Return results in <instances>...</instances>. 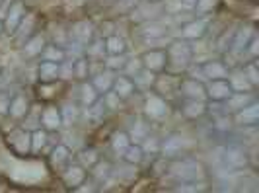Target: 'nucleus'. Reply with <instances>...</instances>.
Instances as JSON below:
<instances>
[{"instance_id": "f257e3e1", "label": "nucleus", "mask_w": 259, "mask_h": 193, "mask_svg": "<svg viewBox=\"0 0 259 193\" xmlns=\"http://www.w3.org/2000/svg\"><path fill=\"white\" fill-rule=\"evenodd\" d=\"M168 174L174 176L178 183H201L207 180V168L201 160L193 158L191 155L169 160Z\"/></svg>"}, {"instance_id": "f03ea898", "label": "nucleus", "mask_w": 259, "mask_h": 193, "mask_svg": "<svg viewBox=\"0 0 259 193\" xmlns=\"http://www.w3.org/2000/svg\"><path fill=\"white\" fill-rule=\"evenodd\" d=\"M166 57H168L166 70L182 76V74H185V70L189 68V64L195 61L193 43L183 37L171 39L166 45Z\"/></svg>"}, {"instance_id": "7ed1b4c3", "label": "nucleus", "mask_w": 259, "mask_h": 193, "mask_svg": "<svg viewBox=\"0 0 259 193\" xmlns=\"http://www.w3.org/2000/svg\"><path fill=\"white\" fill-rule=\"evenodd\" d=\"M171 115V102L158 96L156 92H144L143 98V117L148 123H164Z\"/></svg>"}, {"instance_id": "20e7f679", "label": "nucleus", "mask_w": 259, "mask_h": 193, "mask_svg": "<svg viewBox=\"0 0 259 193\" xmlns=\"http://www.w3.org/2000/svg\"><path fill=\"white\" fill-rule=\"evenodd\" d=\"M222 166L228 172H242L249 166V156L244 144L238 141H230L222 144V155H221Z\"/></svg>"}, {"instance_id": "39448f33", "label": "nucleus", "mask_w": 259, "mask_h": 193, "mask_svg": "<svg viewBox=\"0 0 259 193\" xmlns=\"http://www.w3.org/2000/svg\"><path fill=\"white\" fill-rule=\"evenodd\" d=\"M195 148V142L185 137L182 133H171L166 139H162L160 142V155L168 160H174V158H182V156L191 155Z\"/></svg>"}, {"instance_id": "423d86ee", "label": "nucleus", "mask_w": 259, "mask_h": 193, "mask_svg": "<svg viewBox=\"0 0 259 193\" xmlns=\"http://www.w3.org/2000/svg\"><path fill=\"white\" fill-rule=\"evenodd\" d=\"M180 74H174V72H168V70H164V72H158L154 76V84H152V92H156L158 96H162V98H166L168 102L171 100H180V96H178V88H180Z\"/></svg>"}, {"instance_id": "0eeeda50", "label": "nucleus", "mask_w": 259, "mask_h": 193, "mask_svg": "<svg viewBox=\"0 0 259 193\" xmlns=\"http://www.w3.org/2000/svg\"><path fill=\"white\" fill-rule=\"evenodd\" d=\"M6 144L10 152L16 156H27L31 155V131L24 127H12L10 133L6 135Z\"/></svg>"}, {"instance_id": "6e6552de", "label": "nucleus", "mask_w": 259, "mask_h": 193, "mask_svg": "<svg viewBox=\"0 0 259 193\" xmlns=\"http://www.w3.org/2000/svg\"><path fill=\"white\" fill-rule=\"evenodd\" d=\"M26 14H27L26 0H10V4L6 6L4 18H2L4 33H6V35H12L14 31L18 29V26L22 24V20L26 18Z\"/></svg>"}, {"instance_id": "1a4fd4ad", "label": "nucleus", "mask_w": 259, "mask_h": 193, "mask_svg": "<svg viewBox=\"0 0 259 193\" xmlns=\"http://www.w3.org/2000/svg\"><path fill=\"white\" fill-rule=\"evenodd\" d=\"M94 37H96V24L88 18L76 20L68 27V43H78L86 47Z\"/></svg>"}, {"instance_id": "9d476101", "label": "nucleus", "mask_w": 259, "mask_h": 193, "mask_svg": "<svg viewBox=\"0 0 259 193\" xmlns=\"http://www.w3.org/2000/svg\"><path fill=\"white\" fill-rule=\"evenodd\" d=\"M178 96L183 100H207V88H205V80L182 74L180 78V88Z\"/></svg>"}, {"instance_id": "9b49d317", "label": "nucleus", "mask_w": 259, "mask_h": 193, "mask_svg": "<svg viewBox=\"0 0 259 193\" xmlns=\"http://www.w3.org/2000/svg\"><path fill=\"white\" fill-rule=\"evenodd\" d=\"M208 24H210V18H199L193 16L191 20H187L185 24H182L180 27V37L187 39V41H201L208 35Z\"/></svg>"}, {"instance_id": "f8f14e48", "label": "nucleus", "mask_w": 259, "mask_h": 193, "mask_svg": "<svg viewBox=\"0 0 259 193\" xmlns=\"http://www.w3.org/2000/svg\"><path fill=\"white\" fill-rule=\"evenodd\" d=\"M37 31H39V16L35 12H27L26 18L22 20V24L18 26V29L10 35L14 47H16V49H22V45H24L33 33H37Z\"/></svg>"}, {"instance_id": "ddd939ff", "label": "nucleus", "mask_w": 259, "mask_h": 193, "mask_svg": "<svg viewBox=\"0 0 259 193\" xmlns=\"http://www.w3.org/2000/svg\"><path fill=\"white\" fill-rule=\"evenodd\" d=\"M141 63L143 68L150 70V72H164L166 64H168V57H166V47H150L141 55Z\"/></svg>"}, {"instance_id": "4468645a", "label": "nucleus", "mask_w": 259, "mask_h": 193, "mask_svg": "<svg viewBox=\"0 0 259 193\" xmlns=\"http://www.w3.org/2000/svg\"><path fill=\"white\" fill-rule=\"evenodd\" d=\"M70 160H72V148L65 142L55 144L49 150V155H47V164H49V168L55 174H61Z\"/></svg>"}, {"instance_id": "2eb2a0df", "label": "nucleus", "mask_w": 259, "mask_h": 193, "mask_svg": "<svg viewBox=\"0 0 259 193\" xmlns=\"http://www.w3.org/2000/svg\"><path fill=\"white\" fill-rule=\"evenodd\" d=\"M232 123L234 127H257L259 125V102L247 103L246 107H242V109H238V111H234L232 115Z\"/></svg>"}, {"instance_id": "dca6fc26", "label": "nucleus", "mask_w": 259, "mask_h": 193, "mask_svg": "<svg viewBox=\"0 0 259 193\" xmlns=\"http://www.w3.org/2000/svg\"><path fill=\"white\" fill-rule=\"evenodd\" d=\"M59 176H61V180H63V183H65L66 187H68L70 191H74L78 185L84 183V180L88 178V170H86L84 166H80L76 160L72 158Z\"/></svg>"}, {"instance_id": "f3484780", "label": "nucleus", "mask_w": 259, "mask_h": 193, "mask_svg": "<svg viewBox=\"0 0 259 193\" xmlns=\"http://www.w3.org/2000/svg\"><path fill=\"white\" fill-rule=\"evenodd\" d=\"M41 127L45 131H61L63 129V115H61V107L57 103H45L41 105Z\"/></svg>"}, {"instance_id": "a211bd4d", "label": "nucleus", "mask_w": 259, "mask_h": 193, "mask_svg": "<svg viewBox=\"0 0 259 193\" xmlns=\"http://www.w3.org/2000/svg\"><path fill=\"white\" fill-rule=\"evenodd\" d=\"M178 109L187 121H197L207 115V100H183L180 98Z\"/></svg>"}, {"instance_id": "6ab92c4d", "label": "nucleus", "mask_w": 259, "mask_h": 193, "mask_svg": "<svg viewBox=\"0 0 259 193\" xmlns=\"http://www.w3.org/2000/svg\"><path fill=\"white\" fill-rule=\"evenodd\" d=\"M199 66H201V72H203L205 82H207V80L226 78L228 76V72H230V68H228L226 63L222 61V57L221 59H207V61H201Z\"/></svg>"}, {"instance_id": "aec40b11", "label": "nucleus", "mask_w": 259, "mask_h": 193, "mask_svg": "<svg viewBox=\"0 0 259 193\" xmlns=\"http://www.w3.org/2000/svg\"><path fill=\"white\" fill-rule=\"evenodd\" d=\"M111 90L115 92L123 102L131 100L135 94H141L139 88H137V84H135V80H133L131 76H127V74H123V72H117L115 74V80H113Z\"/></svg>"}, {"instance_id": "412c9836", "label": "nucleus", "mask_w": 259, "mask_h": 193, "mask_svg": "<svg viewBox=\"0 0 259 193\" xmlns=\"http://www.w3.org/2000/svg\"><path fill=\"white\" fill-rule=\"evenodd\" d=\"M47 41H49V39H47L45 33H41V31L33 33V35L22 45V57H24L26 61H37L41 51H43V47L47 45Z\"/></svg>"}, {"instance_id": "4be33fe9", "label": "nucleus", "mask_w": 259, "mask_h": 193, "mask_svg": "<svg viewBox=\"0 0 259 193\" xmlns=\"http://www.w3.org/2000/svg\"><path fill=\"white\" fill-rule=\"evenodd\" d=\"M29 107H31V102H29V98H27L26 94H22V92H18V94H14L12 98H10V103H8V117L16 121V123H20L26 113L29 111Z\"/></svg>"}, {"instance_id": "5701e85b", "label": "nucleus", "mask_w": 259, "mask_h": 193, "mask_svg": "<svg viewBox=\"0 0 259 193\" xmlns=\"http://www.w3.org/2000/svg\"><path fill=\"white\" fill-rule=\"evenodd\" d=\"M205 88H207L208 102H224V100L232 94V88H230V84H228L226 78L207 80V82H205Z\"/></svg>"}, {"instance_id": "b1692460", "label": "nucleus", "mask_w": 259, "mask_h": 193, "mask_svg": "<svg viewBox=\"0 0 259 193\" xmlns=\"http://www.w3.org/2000/svg\"><path fill=\"white\" fill-rule=\"evenodd\" d=\"M255 100H257L255 92H232V94L224 100V109H226L228 115H232L234 111L246 107L247 103L255 102Z\"/></svg>"}, {"instance_id": "393cba45", "label": "nucleus", "mask_w": 259, "mask_h": 193, "mask_svg": "<svg viewBox=\"0 0 259 193\" xmlns=\"http://www.w3.org/2000/svg\"><path fill=\"white\" fill-rule=\"evenodd\" d=\"M37 80L41 84L61 80V64L51 61H39L37 63Z\"/></svg>"}, {"instance_id": "a878e982", "label": "nucleus", "mask_w": 259, "mask_h": 193, "mask_svg": "<svg viewBox=\"0 0 259 193\" xmlns=\"http://www.w3.org/2000/svg\"><path fill=\"white\" fill-rule=\"evenodd\" d=\"M139 26H141L139 27V35L144 41H156V39H162L168 33V27L158 24V20H148V22H143Z\"/></svg>"}, {"instance_id": "bb28decb", "label": "nucleus", "mask_w": 259, "mask_h": 193, "mask_svg": "<svg viewBox=\"0 0 259 193\" xmlns=\"http://www.w3.org/2000/svg\"><path fill=\"white\" fill-rule=\"evenodd\" d=\"M111 172H113V164H111L107 158H100V160L88 170V176H90L94 181H98V185H104L105 181L111 178Z\"/></svg>"}, {"instance_id": "cd10ccee", "label": "nucleus", "mask_w": 259, "mask_h": 193, "mask_svg": "<svg viewBox=\"0 0 259 193\" xmlns=\"http://www.w3.org/2000/svg\"><path fill=\"white\" fill-rule=\"evenodd\" d=\"M226 80H228V84H230L232 92H255V88L251 86V82L246 78L244 70H242L240 66L230 68V72H228Z\"/></svg>"}, {"instance_id": "c85d7f7f", "label": "nucleus", "mask_w": 259, "mask_h": 193, "mask_svg": "<svg viewBox=\"0 0 259 193\" xmlns=\"http://www.w3.org/2000/svg\"><path fill=\"white\" fill-rule=\"evenodd\" d=\"M68 59V51H66V47L63 45H57V43H53V41H47V45L43 47V51L39 55L37 61H51V63H63Z\"/></svg>"}, {"instance_id": "c756f323", "label": "nucleus", "mask_w": 259, "mask_h": 193, "mask_svg": "<svg viewBox=\"0 0 259 193\" xmlns=\"http://www.w3.org/2000/svg\"><path fill=\"white\" fill-rule=\"evenodd\" d=\"M113 80H115V72H111V70H107V68H102V70H98L96 74H92L90 76V82L92 86L98 90V94L102 96L105 92L111 90V86H113Z\"/></svg>"}, {"instance_id": "7c9ffc66", "label": "nucleus", "mask_w": 259, "mask_h": 193, "mask_svg": "<svg viewBox=\"0 0 259 193\" xmlns=\"http://www.w3.org/2000/svg\"><path fill=\"white\" fill-rule=\"evenodd\" d=\"M80 86H78V103H80V107L82 109H86V107H90L94 103L100 100V94L98 90L92 86L90 80H86V82H78Z\"/></svg>"}, {"instance_id": "2f4dec72", "label": "nucleus", "mask_w": 259, "mask_h": 193, "mask_svg": "<svg viewBox=\"0 0 259 193\" xmlns=\"http://www.w3.org/2000/svg\"><path fill=\"white\" fill-rule=\"evenodd\" d=\"M129 144H131V137L125 129L115 131V133L109 137V148H111V152H113L117 158H121V156L125 155V150L129 148Z\"/></svg>"}, {"instance_id": "473e14b6", "label": "nucleus", "mask_w": 259, "mask_h": 193, "mask_svg": "<svg viewBox=\"0 0 259 193\" xmlns=\"http://www.w3.org/2000/svg\"><path fill=\"white\" fill-rule=\"evenodd\" d=\"M84 57L92 61V63H104V59L107 57L105 55V47H104V39L102 37H96L92 39L90 43L84 47Z\"/></svg>"}, {"instance_id": "72a5a7b5", "label": "nucleus", "mask_w": 259, "mask_h": 193, "mask_svg": "<svg viewBox=\"0 0 259 193\" xmlns=\"http://www.w3.org/2000/svg\"><path fill=\"white\" fill-rule=\"evenodd\" d=\"M102 158V155H100V150L96 148V146H92V144H88V146H82L80 150L76 152V156H74V160H76L80 166H84L86 170H90L98 160Z\"/></svg>"}, {"instance_id": "f704fd0d", "label": "nucleus", "mask_w": 259, "mask_h": 193, "mask_svg": "<svg viewBox=\"0 0 259 193\" xmlns=\"http://www.w3.org/2000/svg\"><path fill=\"white\" fill-rule=\"evenodd\" d=\"M61 107V115H63V127H72V125H76L78 121H80V117H82V107H80V103H63V105H59Z\"/></svg>"}, {"instance_id": "c9c22d12", "label": "nucleus", "mask_w": 259, "mask_h": 193, "mask_svg": "<svg viewBox=\"0 0 259 193\" xmlns=\"http://www.w3.org/2000/svg\"><path fill=\"white\" fill-rule=\"evenodd\" d=\"M104 47H105V55H107V57H109V55H127V49H129L127 39L121 37L119 33H113V35L105 37Z\"/></svg>"}, {"instance_id": "e433bc0d", "label": "nucleus", "mask_w": 259, "mask_h": 193, "mask_svg": "<svg viewBox=\"0 0 259 193\" xmlns=\"http://www.w3.org/2000/svg\"><path fill=\"white\" fill-rule=\"evenodd\" d=\"M72 80H76V82L90 80V61L84 55L72 59Z\"/></svg>"}, {"instance_id": "4c0bfd02", "label": "nucleus", "mask_w": 259, "mask_h": 193, "mask_svg": "<svg viewBox=\"0 0 259 193\" xmlns=\"http://www.w3.org/2000/svg\"><path fill=\"white\" fill-rule=\"evenodd\" d=\"M150 125H152V123H148L144 117L137 119V121L133 123V127L127 131L131 137V142H139V144H141V142L150 135Z\"/></svg>"}, {"instance_id": "58836bf2", "label": "nucleus", "mask_w": 259, "mask_h": 193, "mask_svg": "<svg viewBox=\"0 0 259 193\" xmlns=\"http://www.w3.org/2000/svg\"><path fill=\"white\" fill-rule=\"evenodd\" d=\"M222 0H197L195 8L191 10L193 16H199V18H212L214 12L221 8Z\"/></svg>"}, {"instance_id": "ea45409f", "label": "nucleus", "mask_w": 259, "mask_h": 193, "mask_svg": "<svg viewBox=\"0 0 259 193\" xmlns=\"http://www.w3.org/2000/svg\"><path fill=\"white\" fill-rule=\"evenodd\" d=\"M49 146V131L43 127L31 131V155H41Z\"/></svg>"}, {"instance_id": "a19ab883", "label": "nucleus", "mask_w": 259, "mask_h": 193, "mask_svg": "<svg viewBox=\"0 0 259 193\" xmlns=\"http://www.w3.org/2000/svg\"><path fill=\"white\" fill-rule=\"evenodd\" d=\"M144 158H146V155H144L143 146H141L139 142H131L129 148L125 150V155L121 156L123 162L133 164V166H141V164L144 162Z\"/></svg>"}, {"instance_id": "79ce46f5", "label": "nucleus", "mask_w": 259, "mask_h": 193, "mask_svg": "<svg viewBox=\"0 0 259 193\" xmlns=\"http://www.w3.org/2000/svg\"><path fill=\"white\" fill-rule=\"evenodd\" d=\"M39 117H41V105H39V103H31V107H29V111L26 113V117L20 121V127L27 129V131L39 129L41 127Z\"/></svg>"}, {"instance_id": "37998d69", "label": "nucleus", "mask_w": 259, "mask_h": 193, "mask_svg": "<svg viewBox=\"0 0 259 193\" xmlns=\"http://www.w3.org/2000/svg\"><path fill=\"white\" fill-rule=\"evenodd\" d=\"M240 68L244 70V74L246 78L251 82V86L257 90L259 86V64H257V59H247L244 63L240 64Z\"/></svg>"}, {"instance_id": "c03bdc74", "label": "nucleus", "mask_w": 259, "mask_h": 193, "mask_svg": "<svg viewBox=\"0 0 259 193\" xmlns=\"http://www.w3.org/2000/svg\"><path fill=\"white\" fill-rule=\"evenodd\" d=\"M154 72H150V70H146V68H143L141 72H137L135 76H133V80H135V84H137V88H139V92L141 94H144V92L152 90V84H154Z\"/></svg>"}, {"instance_id": "a18cd8bd", "label": "nucleus", "mask_w": 259, "mask_h": 193, "mask_svg": "<svg viewBox=\"0 0 259 193\" xmlns=\"http://www.w3.org/2000/svg\"><path fill=\"white\" fill-rule=\"evenodd\" d=\"M168 166H169V160L168 158H164L162 155H156L152 156V160H150V176H154V178H162V176H166L168 174Z\"/></svg>"}, {"instance_id": "49530a36", "label": "nucleus", "mask_w": 259, "mask_h": 193, "mask_svg": "<svg viewBox=\"0 0 259 193\" xmlns=\"http://www.w3.org/2000/svg\"><path fill=\"white\" fill-rule=\"evenodd\" d=\"M127 55H109V57H105L104 59V66L107 70H111V72H123V68H125V64H127Z\"/></svg>"}, {"instance_id": "de8ad7c7", "label": "nucleus", "mask_w": 259, "mask_h": 193, "mask_svg": "<svg viewBox=\"0 0 259 193\" xmlns=\"http://www.w3.org/2000/svg\"><path fill=\"white\" fill-rule=\"evenodd\" d=\"M160 142H162V139H158L156 135H148L146 139H144L143 142H141V146H143V150H144V155H160Z\"/></svg>"}, {"instance_id": "09e8293b", "label": "nucleus", "mask_w": 259, "mask_h": 193, "mask_svg": "<svg viewBox=\"0 0 259 193\" xmlns=\"http://www.w3.org/2000/svg\"><path fill=\"white\" fill-rule=\"evenodd\" d=\"M100 100L104 102V105L109 109V111H115V109H119V107H121V103H123V100H121V98H119L113 90L102 94V96H100Z\"/></svg>"}, {"instance_id": "8fccbe9b", "label": "nucleus", "mask_w": 259, "mask_h": 193, "mask_svg": "<svg viewBox=\"0 0 259 193\" xmlns=\"http://www.w3.org/2000/svg\"><path fill=\"white\" fill-rule=\"evenodd\" d=\"M143 0H117L111 8H115V12H119L121 16H129Z\"/></svg>"}, {"instance_id": "3c124183", "label": "nucleus", "mask_w": 259, "mask_h": 193, "mask_svg": "<svg viewBox=\"0 0 259 193\" xmlns=\"http://www.w3.org/2000/svg\"><path fill=\"white\" fill-rule=\"evenodd\" d=\"M115 27H117L115 20H104L100 26H96V35L102 39L109 37V35L115 33Z\"/></svg>"}, {"instance_id": "603ef678", "label": "nucleus", "mask_w": 259, "mask_h": 193, "mask_svg": "<svg viewBox=\"0 0 259 193\" xmlns=\"http://www.w3.org/2000/svg\"><path fill=\"white\" fill-rule=\"evenodd\" d=\"M143 70V63H141V57H135V59H127V64H125V68H123V74H127V76H135L137 72H141Z\"/></svg>"}, {"instance_id": "864d4df0", "label": "nucleus", "mask_w": 259, "mask_h": 193, "mask_svg": "<svg viewBox=\"0 0 259 193\" xmlns=\"http://www.w3.org/2000/svg\"><path fill=\"white\" fill-rule=\"evenodd\" d=\"M10 94H4L0 92V115L2 117H8V103H10Z\"/></svg>"}, {"instance_id": "5fc2aeb1", "label": "nucleus", "mask_w": 259, "mask_h": 193, "mask_svg": "<svg viewBox=\"0 0 259 193\" xmlns=\"http://www.w3.org/2000/svg\"><path fill=\"white\" fill-rule=\"evenodd\" d=\"M180 2H182L183 8H187V10H193L195 4H197V0H180Z\"/></svg>"}, {"instance_id": "6e6d98bb", "label": "nucleus", "mask_w": 259, "mask_h": 193, "mask_svg": "<svg viewBox=\"0 0 259 193\" xmlns=\"http://www.w3.org/2000/svg\"><path fill=\"white\" fill-rule=\"evenodd\" d=\"M0 35H4V24H2V18H0Z\"/></svg>"}, {"instance_id": "4d7b16f0", "label": "nucleus", "mask_w": 259, "mask_h": 193, "mask_svg": "<svg viewBox=\"0 0 259 193\" xmlns=\"http://www.w3.org/2000/svg\"><path fill=\"white\" fill-rule=\"evenodd\" d=\"M6 2H8V0H0V10H2L4 6H6Z\"/></svg>"}, {"instance_id": "13d9d810", "label": "nucleus", "mask_w": 259, "mask_h": 193, "mask_svg": "<svg viewBox=\"0 0 259 193\" xmlns=\"http://www.w3.org/2000/svg\"><path fill=\"white\" fill-rule=\"evenodd\" d=\"M144 2H154V4H160V2H164V0H144Z\"/></svg>"}]
</instances>
